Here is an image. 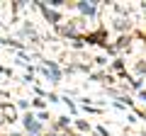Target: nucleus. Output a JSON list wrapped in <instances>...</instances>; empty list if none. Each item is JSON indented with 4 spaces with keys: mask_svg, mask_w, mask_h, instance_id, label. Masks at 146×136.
I'll return each mask as SVG.
<instances>
[{
    "mask_svg": "<svg viewBox=\"0 0 146 136\" xmlns=\"http://www.w3.org/2000/svg\"><path fill=\"white\" fill-rule=\"evenodd\" d=\"M3 112H5V114H7V117H10V121H12V119H15V110H12V107H3Z\"/></svg>",
    "mask_w": 146,
    "mask_h": 136,
    "instance_id": "obj_1",
    "label": "nucleus"
}]
</instances>
